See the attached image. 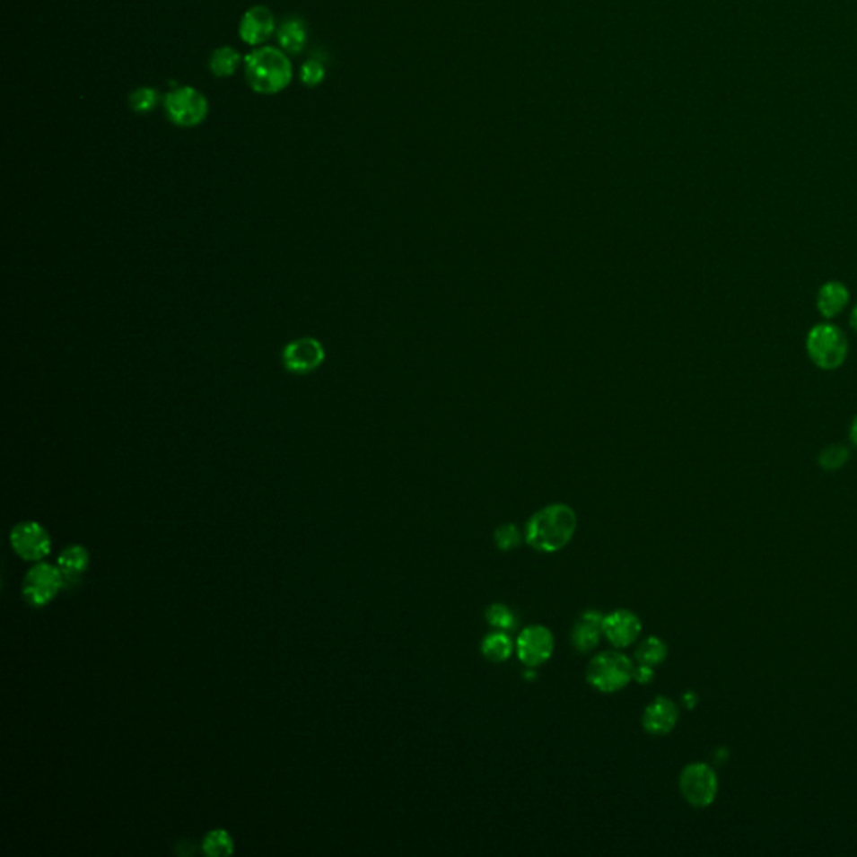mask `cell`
<instances>
[{
  "label": "cell",
  "mask_w": 857,
  "mask_h": 857,
  "mask_svg": "<svg viewBox=\"0 0 857 857\" xmlns=\"http://www.w3.org/2000/svg\"><path fill=\"white\" fill-rule=\"evenodd\" d=\"M293 66L285 50L261 46L245 57V81L257 94L274 96L290 86Z\"/></svg>",
  "instance_id": "1"
},
{
  "label": "cell",
  "mask_w": 857,
  "mask_h": 857,
  "mask_svg": "<svg viewBox=\"0 0 857 857\" xmlns=\"http://www.w3.org/2000/svg\"><path fill=\"white\" fill-rule=\"evenodd\" d=\"M578 518L566 504H551L538 511L526 524V543L539 553H556L574 536Z\"/></svg>",
  "instance_id": "2"
},
{
  "label": "cell",
  "mask_w": 857,
  "mask_h": 857,
  "mask_svg": "<svg viewBox=\"0 0 857 857\" xmlns=\"http://www.w3.org/2000/svg\"><path fill=\"white\" fill-rule=\"evenodd\" d=\"M809 357L822 371H835L847 357V338L834 323H819L809 330L806 338Z\"/></svg>",
  "instance_id": "3"
},
{
  "label": "cell",
  "mask_w": 857,
  "mask_h": 857,
  "mask_svg": "<svg viewBox=\"0 0 857 857\" xmlns=\"http://www.w3.org/2000/svg\"><path fill=\"white\" fill-rule=\"evenodd\" d=\"M634 663L628 657L618 651H603L590 661L586 680L599 692L613 694L628 686L634 680Z\"/></svg>",
  "instance_id": "4"
},
{
  "label": "cell",
  "mask_w": 857,
  "mask_h": 857,
  "mask_svg": "<svg viewBox=\"0 0 857 857\" xmlns=\"http://www.w3.org/2000/svg\"><path fill=\"white\" fill-rule=\"evenodd\" d=\"M162 109L171 125L197 127L206 121L210 102L197 87L179 86L164 96Z\"/></svg>",
  "instance_id": "5"
},
{
  "label": "cell",
  "mask_w": 857,
  "mask_h": 857,
  "mask_svg": "<svg viewBox=\"0 0 857 857\" xmlns=\"http://www.w3.org/2000/svg\"><path fill=\"white\" fill-rule=\"evenodd\" d=\"M678 785L685 800L695 809L712 806L719 792L717 774L704 762L688 764L680 774Z\"/></svg>",
  "instance_id": "6"
},
{
  "label": "cell",
  "mask_w": 857,
  "mask_h": 857,
  "mask_svg": "<svg viewBox=\"0 0 857 857\" xmlns=\"http://www.w3.org/2000/svg\"><path fill=\"white\" fill-rule=\"evenodd\" d=\"M63 586H66L63 573L57 566L38 563L25 574L22 593L25 601L32 607H44L61 591Z\"/></svg>",
  "instance_id": "7"
},
{
  "label": "cell",
  "mask_w": 857,
  "mask_h": 857,
  "mask_svg": "<svg viewBox=\"0 0 857 857\" xmlns=\"http://www.w3.org/2000/svg\"><path fill=\"white\" fill-rule=\"evenodd\" d=\"M325 361V348L313 337H303L288 342L282 352L286 371L297 375L315 372Z\"/></svg>",
  "instance_id": "8"
},
{
  "label": "cell",
  "mask_w": 857,
  "mask_h": 857,
  "mask_svg": "<svg viewBox=\"0 0 857 857\" xmlns=\"http://www.w3.org/2000/svg\"><path fill=\"white\" fill-rule=\"evenodd\" d=\"M518 657L528 669L545 665L553 657L555 636L547 626L533 625L524 628L516 642Z\"/></svg>",
  "instance_id": "9"
},
{
  "label": "cell",
  "mask_w": 857,
  "mask_h": 857,
  "mask_svg": "<svg viewBox=\"0 0 857 857\" xmlns=\"http://www.w3.org/2000/svg\"><path fill=\"white\" fill-rule=\"evenodd\" d=\"M11 543L19 556L29 561L44 558L50 549L48 531L36 521L19 522L11 531Z\"/></svg>",
  "instance_id": "10"
},
{
  "label": "cell",
  "mask_w": 857,
  "mask_h": 857,
  "mask_svg": "<svg viewBox=\"0 0 857 857\" xmlns=\"http://www.w3.org/2000/svg\"><path fill=\"white\" fill-rule=\"evenodd\" d=\"M276 32L275 15L267 5H253L243 13L238 34L240 39L251 48H261Z\"/></svg>",
  "instance_id": "11"
},
{
  "label": "cell",
  "mask_w": 857,
  "mask_h": 857,
  "mask_svg": "<svg viewBox=\"0 0 857 857\" xmlns=\"http://www.w3.org/2000/svg\"><path fill=\"white\" fill-rule=\"evenodd\" d=\"M603 634L617 648L634 645L642 634V622L630 609H615L603 617Z\"/></svg>",
  "instance_id": "12"
},
{
  "label": "cell",
  "mask_w": 857,
  "mask_h": 857,
  "mask_svg": "<svg viewBox=\"0 0 857 857\" xmlns=\"http://www.w3.org/2000/svg\"><path fill=\"white\" fill-rule=\"evenodd\" d=\"M678 721V708L667 696H657L643 713V729L651 735L670 733Z\"/></svg>",
  "instance_id": "13"
},
{
  "label": "cell",
  "mask_w": 857,
  "mask_h": 857,
  "mask_svg": "<svg viewBox=\"0 0 857 857\" xmlns=\"http://www.w3.org/2000/svg\"><path fill=\"white\" fill-rule=\"evenodd\" d=\"M601 626H603V615L597 609L584 611L573 628V646L582 653H588L593 648H597L599 636L603 634Z\"/></svg>",
  "instance_id": "14"
},
{
  "label": "cell",
  "mask_w": 857,
  "mask_h": 857,
  "mask_svg": "<svg viewBox=\"0 0 857 857\" xmlns=\"http://www.w3.org/2000/svg\"><path fill=\"white\" fill-rule=\"evenodd\" d=\"M851 300V293L847 286L841 282H827L820 286L818 292L816 305L820 315L827 320L835 319L841 311L844 310Z\"/></svg>",
  "instance_id": "15"
},
{
  "label": "cell",
  "mask_w": 857,
  "mask_h": 857,
  "mask_svg": "<svg viewBox=\"0 0 857 857\" xmlns=\"http://www.w3.org/2000/svg\"><path fill=\"white\" fill-rule=\"evenodd\" d=\"M87 566H89V555H87L86 547L81 545L66 547L57 558V568L63 573L66 584L79 582V578L86 572Z\"/></svg>",
  "instance_id": "16"
},
{
  "label": "cell",
  "mask_w": 857,
  "mask_h": 857,
  "mask_svg": "<svg viewBox=\"0 0 857 857\" xmlns=\"http://www.w3.org/2000/svg\"><path fill=\"white\" fill-rule=\"evenodd\" d=\"M307 29L299 17H290L280 27H276L278 46L286 54H300L307 46Z\"/></svg>",
  "instance_id": "17"
},
{
  "label": "cell",
  "mask_w": 857,
  "mask_h": 857,
  "mask_svg": "<svg viewBox=\"0 0 857 857\" xmlns=\"http://www.w3.org/2000/svg\"><path fill=\"white\" fill-rule=\"evenodd\" d=\"M208 67L210 73L216 77H232L241 67V54L232 46L218 48L213 50L208 59Z\"/></svg>",
  "instance_id": "18"
},
{
  "label": "cell",
  "mask_w": 857,
  "mask_h": 857,
  "mask_svg": "<svg viewBox=\"0 0 857 857\" xmlns=\"http://www.w3.org/2000/svg\"><path fill=\"white\" fill-rule=\"evenodd\" d=\"M481 650H483V655L489 661L503 663V661L511 659V655L514 651V643H512V640L508 634L496 632V634L485 636Z\"/></svg>",
  "instance_id": "19"
},
{
  "label": "cell",
  "mask_w": 857,
  "mask_h": 857,
  "mask_svg": "<svg viewBox=\"0 0 857 857\" xmlns=\"http://www.w3.org/2000/svg\"><path fill=\"white\" fill-rule=\"evenodd\" d=\"M667 655H669V648L659 636L646 638L634 651L636 661L640 665H648V667H657L661 661H665Z\"/></svg>",
  "instance_id": "20"
},
{
  "label": "cell",
  "mask_w": 857,
  "mask_h": 857,
  "mask_svg": "<svg viewBox=\"0 0 857 857\" xmlns=\"http://www.w3.org/2000/svg\"><path fill=\"white\" fill-rule=\"evenodd\" d=\"M162 102V94L154 87H137L129 94V108L137 114H150Z\"/></svg>",
  "instance_id": "21"
},
{
  "label": "cell",
  "mask_w": 857,
  "mask_h": 857,
  "mask_svg": "<svg viewBox=\"0 0 857 857\" xmlns=\"http://www.w3.org/2000/svg\"><path fill=\"white\" fill-rule=\"evenodd\" d=\"M203 851L208 856H228L233 853V839L223 829H216L205 837Z\"/></svg>",
  "instance_id": "22"
},
{
  "label": "cell",
  "mask_w": 857,
  "mask_h": 857,
  "mask_svg": "<svg viewBox=\"0 0 857 857\" xmlns=\"http://www.w3.org/2000/svg\"><path fill=\"white\" fill-rule=\"evenodd\" d=\"M849 460V449L841 444H833L822 449L819 454V466L824 471H837Z\"/></svg>",
  "instance_id": "23"
},
{
  "label": "cell",
  "mask_w": 857,
  "mask_h": 857,
  "mask_svg": "<svg viewBox=\"0 0 857 857\" xmlns=\"http://www.w3.org/2000/svg\"><path fill=\"white\" fill-rule=\"evenodd\" d=\"M485 620L499 630H512L518 626V620L514 613L503 603H494L485 609Z\"/></svg>",
  "instance_id": "24"
},
{
  "label": "cell",
  "mask_w": 857,
  "mask_h": 857,
  "mask_svg": "<svg viewBox=\"0 0 857 857\" xmlns=\"http://www.w3.org/2000/svg\"><path fill=\"white\" fill-rule=\"evenodd\" d=\"M494 543L501 551H512L521 543V533L514 524H501L494 533Z\"/></svg>",
  "instance_id": "25"
},
{
  "label": "cell",
  "mask_w": 857,
  "mask_h": 857,
  "mask_svg": "<svg viewBox=\"0 0 857 857\" xmlns=\"http://www.w3.org/2000/svg\"><path fill=\"white\" fill-rule=\"evenodd\" d=\"M323 79H325V66L319 59H309L300 67V81L303 86H320Z\"/></svg>",
  "instance_id": "26"
},
{
  "label": "cell",
  "mask_w": 857,
  "mask_h": 857,
  "mask_svg": "<svg viewBox=\"0 0 857 857\" xmlns=\"http://www.w3.org/2000/svg\"><path fill=\"white\" fill-rule=\"evenodd\" d=\"M653 677H655L653 667H648V665H640L638 669H634V680H636L638 684H650V682L653 680Z\"/></svg>",
  "instance_id": "27"
},
{
  "label": "cell",
  "mask_w": 857,
  "mask_h": 857,
  "mask_svg": "<svg viewBox=\"0 0 857 857\" xmlns=\"http://www.w3.org/2000/svg\"><path fill=\"white\" fill-rule=\"evenodd\" d=\"M684 704L686 708H694L696 704V695L694 692H688L684 695Z\"/></svg>",
  "instance_id": "28"
},
{
  "label": "cell",
  "mask_w": 857,
  "mask_h": 857,
  "mask_svg": "<svg viewBox=\"0 0 857 857\" xmlns=\"http://www.w3.org/2000/svg\"><path fill=\"white\" fill-rule=\"evenodd\" d=\"M849 437H851V442L854 444L857 448V415L854 417V421L851 424V429H849Z\"/></svg>",
  "instance_id": "29"
},
{
  "label": "cell",
  "mask_w": 857,
  "mask_h": 857,
  "mask_svg": "<svg viewBox=\"0 0 857 857\" xmlns=\"http://www.w3.org/2000/svg\"><path fill=\"white\" fill-rule=\"evenodd\" d=\"M849 322H851V327H853V328H854V330L857 332V303L854 305L853 311H851V319H849Z\"/></svg>",
  "instance_id": "30"
}]
</instances>
